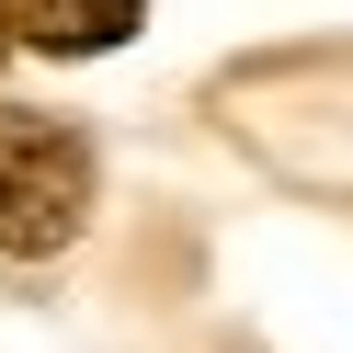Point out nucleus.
I'll use <instances>...</instances> for the list:
<instances>
[{
  "instance_id": "2",
  "label": "nucleus",
  "mask_w": 353,
  "mask_h": 353,
  "mask_svg": "<svg viewBox=\"0 0 353 353\" xmlns=\"http://www.w3.org/2000/svg\"><path fill=\"white\" fill-rule=\"evenodd\" d=\"M137 12L148 0H0V34H23L46 57H103L137 34Z\"/></svg>"
},
{
  "instance_id": "3",
  "label": "nucleus",
  "mask_w": 353,
  "mask_h": 353,
  "mask_svg": "<svg viewBox=\"0 0 353 353\" xmlns=\"http://www.w3.org/2000/svg\"><path fill=\"white\" fill-rule=\"evenodd\" d=\"M0 46H12V34H0Z\"/></svg>"
},
{
  "instance_id": "1",
  "label": "nucleus",
  "mask_w": 353,
  "mask_h": 353,
  "mask_svg": "<svg viewBox=\"0 0 353 353\" xmlns=\"http://www.w3.org/2000/svg\"><path fill=\"white\" fill-rule=\"evenodd\" d=\"M92 228V137L69 114L0 103V262H57Z\"/></svg>"
}]
</instances>
